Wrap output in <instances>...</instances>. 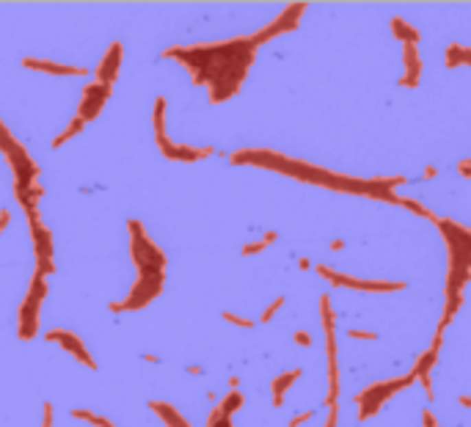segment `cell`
Instances as JSON below:
<instances>
[{
  "instance_id": "3957f363",
  "label": "cell",
  "mask_w": 471,
  "mask_h": 427,
  "mask_svg": "<svg viewBox=\"0 0 471 427\" xmlns=\"http://www.w3.org/2000/svg\"><path fill=\"white\" fill-rule=\"evenodd\" d=\"M317 273L323 279H328L336 287H350V290H367V292H400L405 290V284H389V281H361V279H350V276H339L336 270L317 265Z\"/></svg>"
},
{
  "instance_id": "8fae6325",
  "label": "cell",
  "mask_w": 471,
  "mask_h": 427,
  "mask_svg": "<svg viewBox=\"0 0 471 427\" xmlns=\"http://www.w3.org/2000/svg\"><path fill=\"white\" fill-rule=\"evenodd\" d=\"M394 204H402L405 209H411V212H416V216H424V218H430V221H438L435 216H433V212L424 207V204H419L416 198H405V196H397L394 198Z\"/></svg>"
},
{
  "instance_id": "9c48e42d",
  "label": "cell",
  "mask_w": 471,
  "mask_h": 427,
  "mask_svg": "<svg viewBox=\"0 0 471 427\" xmlns=\"http://www.w3.org/2000/svg\"><path fill=\"white\" fill-rule=\"evenodd\" d=\"M391 28H394V36H397L402 45H416V42H419V34H416L402 17H394V20H391Z\"/></svg>"
},
{
  "instance_id": "e0dca14e",
  "label": "cell",
  "mask_w": 471,
  "mask_h": 427,
  "mask_svg": "<svg viewBox=\"0 0 471 427\" xmlns=\"http://www.w3.org/2000/svg\"><path fill=\"white\" fill-rule=\"evenodd\" d=\"M460 174L471 179V160H463V163H460Z\"/></svg>"
},
{
  "instance_id": "7a4b0ae2",
  "label": "cell",
  "mask_w": 471,
  "mask_h": 427,
  "mask_svg": "<svg viewBox=\"0 0 471 427\" xmlns=\"http://www.w3.org/2000/svg\"><path fill=\"white\" fill-rule=\"evenodd\" d=\"M413 380H416V375L411 372V375L397 378V380H378V383H372L369 389L358 391V394H356V402H358V419H369V416H375L391 394H397L400 389L411 386Z\"/></svg>"
},
{
  "instance_id": "2e32d148",
  "label": "cell",
  "mask_w": 471,
  "mask_h": 427,
  "mask_svg": "<svg viewBox=\"0 0 471 427\" xmlns=\"http://www.w3.org/2000/svg\"><path fill=\"white\" fill-rule=\"evenodd\" d=\"M312 416H314L312 411H306V413H301V416H295V419H292V427H298L301 422H306V419H312Z\"/></svg>"
},
{
  "instance_id": "4fadbf2b",
  "label": "cell",
  "mask_w": 471,
  "mask_h": 427,
  "mask_svg": "<svg viewBox=\"0 0 471 427\" xmlns=\"http://www.w3.org/2000/svg\"><path fill=\"white\" fill-rule=\"evenodd\" d=\"M240 405H243V397H240V394H231V397H229V400H223V405H220V408H218V411H220V413H223V416H229V413H231V411H238V408H240Z\"/></svg>"
},
{
  "instance_id": "d6986e66",
  "label": "cell",
  "mask_w": 471,
  "mask_h": 427,
  "mask_svg": "<svg viewBox=\"0 0 471 427\" xmlns=\"http://www.w3.org/2000/svg\"><path fill=\"white\" fill-rule=\"evenodd\" d=\"M460 402H463L466 408H471V397H460Z\"/></svg>"
},
{
  "instance_id": "6da1fadb",
  "label": "cell",
  "mask_w": 471,
  "mask_h": 427,
  "mask_svg": "<svg viewBox=\"0 0 471 427\" xmlns=\"http://www.w3.org/2000/svg\"><path fill=\"white\" fill-rule=\"evenodd\" d=\"M438 232L446 240L449 249V279H446V312L441 320V328H446L455 320L457 306L463 303V287L471 273V229L460 227L457 221L438 218Z\"/></svg>"
},
{
  "instance_id": "ba28073f",
  "label": "cell",
  "mask_w": 471,
  "mask_h": 427,
  "mask_svg": "<svg viewBox=\"0 0 471 427\" xmlns=\"http://www.w3.org/2000/svg\"><path fill=\"white\" fill-rule=\"evenodd\" d=\"M446 67H471V50L468 47H460V45H452L446 47Z\"/></svg>"
},
{
  "instance_id": "8992f818",
  "label": "cell",
  "mask_w": 471,
  "mask_h": 427,
  "mask_svg": "<svg viewBox=\"0 0 471 427\" xmlns=\"http://www.w3.org/2000/svg\"><path fill=\"white\" fill-rule=\"evenodd\" d=\"M419 78H422V58L416 53V45H405V78L400 80V86H419Z\"/></svg>"
},
{
  "instance_id": "30bf717a",
  "label": "cell",
  "mask_w": 471,
  "mask_h": 427,
  "mask_svg": "<svg viewBox=\"0 0 471 427\" xmlns=\"http://www.w3.org/2000/svg\"><path fill=\"white\" fill-rule=\"evenodd\" d=\"M301 378V369H292V372H287V375H282V378H276L273 380V402L276 405H282V400H284V391L292 386V380H298Z\"/></svg>"
},
{
  "instance_id": "5b68a950",
  "label": "cell",
  "mask_w": 471,
  "mask_h": 427,
  "mask_svg": "<svg viewBox=\"0 0 471 427\" xmlns=\"http://www.w3.org/2000/svg\"><path fill=\"white\" fill-rule=\"evenodd\" d=\"M303 9H306L303 3H298V6H290V9H287V12H284V14H282V17H279V20H276V23H273V25H271L265 34H260L254 42H265V39H271V36H276V34H284L287 28H295V23L301 20Z\"/></svg>"
},
{
  "instance_id": "ac0fdd59",
  "label": "cell",
  "mask_w": 471,
  "mask_h": 427,
  "mask_svg": "<svg viewBox=\"0 0 471 427\" xmlns=\"http://www.w3.org/2000/svg\"><path fill=\"white\" fill-rule=\"evenodd\" d=\"M325 427H336V405H331V416H328Z\"/></svg>"
},
{
  "instance_id": "7c38bea8",
  "label": "cell",
  "mask_w": 471,
  "mask_h": 427,
  "mask_svg": "<svg viewBox=\"0 0 471 427\" xmlns=\"http://www.w3.org/2000/svg\"><path fill=\"white\" fill-rule=\"evenodd\" d=\"M28 67H36V69H47V72H56V75H86L83 69H72V67H53V64H34V61H25Z\"/></svg>"
},
{
  "instance_id": "5bb4252c",
  "label": "cell",
  "mask_w": 471,
  "mask_h": 427,
  "mask_svg": "<svg viewBox=\"0 0 471 427\" xmlns=\"http://www.w3.org/2000/svg\"><path fill=\"white\" fill-rule=\"evenodd\" d=\"M347 336H353V339H378V334H369V331H347Z\"/></svg>"
},
{
  "instance_id": "52a82bcc",
  "label": "cell",
  "mask_w": 471,
  "mask_h": 427,
  "mask_svg": "<svg viewBox=\"0 0 471 427\" xmlns=\"http://www.w3.org/2000/svg\"><path fill=\"white\" fill-rule=\"evenodd\" d=\"M47 339H50V342H61L64 347H69L72 353H78L80 364H89V367H94L91 356H89L86 350H83V345H80V339H78L75 334H67V331H50V334H47Z\"/></svg>"
},
{
  "instance_id": "277c9868",
  "label": "cell",
  "mask_w": 471,
  "mask_h": 427,
  "mask_svg": "<svg viewBox=\"0 0 471 427\" xmlns=\"http://www.w3.org/2000/svg\"><path fill=\"white\" fill-rule=\"evenodd\" d=\"M441 345H444V328H438V334H435V339H433V347L430 350H424L422 356H419V361L413 364V375L424 383V391L433 397V383H430V372H433V367H435V356H438V350H441Z\"/></svg>"
},
{
  "instance_id": "9a60e30c",
  "label": "cell",
  "mask_w": 471,
  "mask_h": 427,
  "mask_svg": "<svg viewBox=\"0 0 471 427\" xmlns=\"http://www.w3.org/2000/svg\"><path fill=\"white\" fill-rule=\"evenodd\" d=\"M295 342L303 345V347H309V345H312V336H309L306 331H301V334H295Z\"/></svg>"
}]
</instances>
